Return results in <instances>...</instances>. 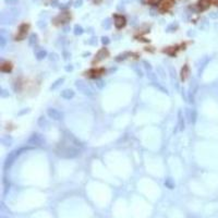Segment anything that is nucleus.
Wrapping results in <instances>:
<instances>
[{"label": "nucleus", "mask_w": 218, "mask_h": 218, "mask_svg": "<svg viewBox=\"0 0 218 218\" xmlns=\"http://www.w3.org/2000/svg\"><path fill=\"white\" fill-rule=\"evenodd\" d=\"M197 5H199V9H200L201 11H205L209 8L210 0H200L199 3H197Z\"/></svg>", "instance_id": "nucleus-3"}, {"label": "nucleus", "mask_w": 218, "mask_h": 218, "mask_svg": "<svg viewBox=\"0 0 218 218\" xmlns=\"http://www.w3.org/2000/svg\"><path fill=\"white\" fill-rule=\"evenodd\" d=\"M132 1H134V0H122V2L123 3H130V2H132Z\"/></svg>", "instance_id": "nucleus-10"}, {"label": "nucleus", "mask_w": 218, "mask_h": 218, "mask_svg": "<svg viewBox=\"0 0 218 218\" xmlns=\"http://www.w3.org/2000/svg\"><path fill=\"white\" fill-rule=\"evenodd\" d=\"M62 97H65V98L69 99L71 98V97H73V95H74V93H73V91H71V90H65V91L62 92Z\"/></svg>", "instance_id": "nucleus-5"}, {"label": "nucleus", "mask_w": 218, "mask_h": 218, "mask_svg": "<svg viewBox=\"0 0 218 218\" xmlns=\"http://www.w3.org/2000/svg\"><path fill=\"white\" fill-rule=\"evenodd\" d=\"M34 1H36V2H38V1H40V0H34Z\"/></svg>", "instance_id": "nucleus-12"}, {"label": "nucleus", "mask_w": 218, "mask_h": 218, "mask_svg": "<svg viewBox=\"0 0 218 218\" xmlns=\"http://www.w3.org/2000/svg\"><path fill=\"white\" fill-rule=\"evenodd\" d=\"M11 69H12V65H11V63H9V62H5L1 65V70H2L3 72H9Z\"/></svg>", "instance_id": "nucleus-6"}, {"label": "nucleus", "mask_w": 218, "mask_h": 218, "mask_svg": "<svg viewBox=\"0 0 218 218\" xmlns=\"http://www.w3.org/2000/svg\"><path fill=\"white\" fill-rule=\"evenodd\" d=\"M27 30H29V25L27 24H22L20 26V29H19V33L16 35V39L19 40H21V39L25 38L26 34H27Z\"/></svg>", "instance_id": "nucleus-2"}, {"label": "nucleus", "mask_w": 218, "mask_h": 218, "mask_svg": "<svg viewBox=\"0 0 218 218\" xmlns=\"http://www.w3.org/2000/svg\"><path fill=\"white\" fill-rule=\"evenodd\" d=\"M82 3H83L82 0H76V2H74V7H76V8H79V7L82 5Z\"/></svg>", "instance_id": "nucleus-9"}, {"label": "nucleus", "mask_w": 218, "mask_h": 218, "mask_svg": "<svg viewBox=\"0 0 218 218\" xmlns=\"http://www.w3.org/2000/svg\"><path fill=\"white\" fill-rule=\"evenodd\" d=\"M160 1L161 0H148V3L152 5H159Z\"/></svg>", "instance_id": "nucleus-8"}, {"label": "nucleus", "mask_w": 218, "mask_h": 218, "mask_svg": "<svg viewBox=\"0 0 218 218\" xmlns=\"http://www.w3.org/2000/svg\"><path fill=\"white\" fill-rule=\"evenodd\" d=\"M74 33L76 34V35H80V34H82L83 33V29H82V27H81V26H79V25H76V27H74Z\"/></svg>", "instance_id": "nucleus-7"}, {"label": "nucleus", "mask_w": 218, "mask_h": 218, "mask_svg": "<svg viewBox=\"0 0 218 218\" xmlns=\"http://www.w3.org/2000/svg\"><path fill=\"white\" fill-rule=\"evenodd\" d=\"M7 2H9V3H16L18 0H5Z\"/></svg>", "instance_id": "nucleus-11"}, {"label": "nucleus", "mask_w": 218, "mask_h": 218, "mask_svg": "<svg viewBox=\"0 0 218 218\" xmlns=\"http://www.w3.org/2000/svg\"><path fill=\"white\" fill-rule=\"evenodd\" d=\"M114 26L117 27V29H122V27H125V24H127V20L123 16H119V14H116L114 16Z\"/></svg>", "instance_id": "nucleus-1"}, {"label": "nucleus", "mask_w": 218, "mask_h": 218, "mask_svg": "<svg viewBox=\"0 0 218 218\" xmlns=\"http://www.w3.org/2000/svg\"><path fill=\"white\" fill-rule=\"evenodd\" d=\"M48 114L56 120L60 119V112L58 111V110H56V109H49V110H48Z\"/></svg>", "instance_id": "nucleus-4"}]
</instances>
